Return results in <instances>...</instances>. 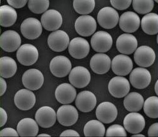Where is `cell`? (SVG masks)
Wrapping results in <instances>:
<instances>
[{
	"label": "cell",
	"instance_id": "9",
	"mask_svg": "<svg viewBox=\"0 0 158 137\" xmlns=\"http://www.w3.org/2000/svg\"><path fill=\"white\" fill-rule=\"evenodd\" d=\"M20 30L25 38L28 40H35L42 34V25L37 18H28L22 22Z\"/></svg>",
	"mask_w": 158,
	"mask_h": 137
},
{
	"label": "cell",
	"instance_id": "39",
	"mask_svg": "<svg viewBox=\"0 0 158 137\" xmlns=\"http://www.w3.org/2000/svg\"><path fill=\"white\" fill-rule=\"evenodd\" d=\"M7 2L13 8H22L27 3V0H8Z\"/></svg>",
	"mask_w": 158,
	"mask_h": 137
},
{
	"label": "cell",
	"instance_id": "38",
	"mask_svg": "<svg viewBox=\"0 0 158 137\" xmlns=\"http://www.w3.org/2000/svg\"><path fill=\"white\" fill-rule=\"evenodd\" d=\"M112 6L118 10L127 9L131 5V0H111L110 1Z\"/></svg>",
	"mask_w": 158,
	"mask_h": 137
},
{
	"label": "cell",
	"instance_id": "28",
	"mask_svg": "<svg viewBox=\"0 0 158 137\" xmlns=\"http://www.w3.org/2000/svg\"><path fill=\"white\" fill-rule=\"evenodd\" d=\"M144 98L140 94L132 92L125 96L123 105L125 109L130 112H138L143 107Z\"/></svg>",
	"mask_w": 158,
	"mask_h": 137
},
{
	"label": "cell",
	"instance_id": "17",
	"mask_svg": "<svg viewBox=\"0 0 158 137\" xmlns=\"http://www.w3.org/2000/svg\"><path fill=\"white\" fill-rule=\"evenodd\" d=\"M134 58L138 66L142 67H148L154 64L156 54L151 47L147 45H143L135 50Z\"/></svg>",
	"mask_w": 158,
	"mask_h": 137
},
{
	"label": "cell",
	"instance_id": "34",
	"mask_svg": "<svg viewBox=\"0 0 158 137\" xmlns=\"http://www.w3.org/2000/svg\"><path fill=\"white\" fill-rule=\"evenodd\" d=\"M144 111L151 118H158V98L151 96L144 102Z\"/></svg>",
	"mask_w": 158,
	"mask_h": 137
},
{
	"label": "cell",
	"instance_id": "26",
	"mask_svg": "<svg viewBox=\"0 0 158 137\" xmlns=\"http://www.w3.org/2000/svg\"><path fill=\"white\" fill-rule=\"evenodd\" d=\"M55 96L57 101L61 104H71L76 99V91L73 85L63 83L58 86L56 88Z\"/></svg>",
	"mask_w": 158,
	"mask_h": 137
},
{
	"label": "cell",
	"instance_id": "43",
	"mask_svg": "<svg viewBox=\"0 0 158 137\" xmlns=\"http://www.w3.org/2000/svg\"><path fill=\"white\" fill-rule=\"evenodd\" d=\"M60 136H80V135L73 130H67L63 131L60 135Z\"/></svg>",
	"mask_w": 158,
	"mask_h": 137
},
{
	"label": "cell",
	"instance_id": "4",
	"mask_svg": "<svg viewBox=\"0 0 158 137\" xmlns=\"http://www.w3.org/2000/svg\"><path fill=\"white\" fill-rule=\"evenodd\" d=\"M99 25L103 28L112 29L117 26L119 20L118 12L112 7L102 8L97 15Z\"/></svg>",
	"mask_w": 158,
	"mask_h": 137
},
{
	"label": "cell",
	"instance_id": "44",
	"mask_svg": "<svg viewBox=\"0 0 158 137\" xmlns=\"http://www.w3.org/2000/svg\"><path fill=\"white\" fill-rule=\"evenodd\" d=\"M0 84H1V89H0V96H2L6 92V83L5 80L3 78H0Z\"/></svg>",
	"mask_w": 158,
	"mask_h": 137
},
{
	"label": "cell",
	"instance_id": "31",
	"mask_svg": "<svg viewBox=\"0 0 158 137\" xmlns=\"http://www.w3.org/2000/svg\"><path fill=\"white\" fill-rule=\"evenodd\" d=\"M17 19L16 10L10 6L3 5L0 7V24L3 27L13 25Z\"/></svg>",
	"mask_w": 158,
	"mask_h": 137
},
{
	"label": "cell",
	"instance_id": "36",
	"mask_svg": "<svg viewBox=\"0 0 158 137\" xmlns=\"http://www.w3.org/2000/svg\"><path fill=\"white\" fill-rule=\"evenodd\" d=\"M49 0H30L28 2L29 10L35 14L44 13L49 8Z\"/></svg>",
	"mask_w": 158,
	"mask_h": 137
},
{
	"label": "cell",
	"instance_id": "21",
	"mask_svg": "<svg viewBox=\"0 0 158 137\" xmlns=\"http://www.w3.org/2000/svg\"><path fill=\"white\" fill-rule=\"evenodd\" d=\"M42 26L48 31H56L62 24V14L56 10H49L41 17Z\"/></svg>",
	"mask_w": 158,
	"mask_h": 137
},
{
	"label": "cell",
	"instance_id": "16",
	"mask_svg": "<svg viewBox=\"0 0 158 137\" xmlns=\"http://www.w3.org/2000/svg\"><path fill=\"white\" fill-rule=\"evenodd\" d=\"M129 79L132 86L137 89L146 88L151 83L150 72L143 67H137L131 72Z\"/></svg>",
	"mask_w": 158,
	"mask_h": 137
},
{
	"label": "cell",
	"instance_id": "41",
	"mask_svg": "<svg viewBox=\"0 0 158 137\" xmlns=\"http://www.w3.org/2000/svg\"><path fill=\"white\" fill-rule=\"evenodd\" d=\"M148 135L149 136H158V123H155L149 127L148 130Z\"/></svg>",
	"mask_w": 158,
	"mask_h": 137
},
{
	"label": "cell",
	"instance_id": "22",
	"mask_svg": "<svg viewBox=\"0 0 158 137\" xmlns=\"http://www.w3.org/2000/svg\"><path fill=\"white\" fill-rule=\"evenodd\" d=\"M57 114L49 106H42L35 113V121L39 126L44 128L52 127L56 123Z\"/></svg>",
	"mask_w": 158,
	"mask_h": 137
},
{
	"label": "cell",
	"instance_id": "33",
	"mask_svg": "<svg viewBox=\"0 0 158 137\" xmlns=\"http://www.w3.org/2000/svg\"><path fill=\"white\" fill-rule=\"evenodd\" d=\"M95 6L94 0H74L73 7L74 10L79 14L88 15L91 13Z\"/></svg>",
	"mask_w": 158,
	"mask_h": 137
},
{
	"label": "cell",
	"instance_id": "13",
	"mask_svg": "<svg viewBox=\"0 0 158 137\" xmlns=\"http://www.w3.org/2000/svg\"><path fill=\"white\" fill-rule=\"evenodd\" d=\"M118 110L116 106L110 102H103L97 108L96 116L101 122L105 124L111 123L116 119Z\"/></svg>",
	"mask_w": 158,
	"mask_h": 137
},
{
	"label": "cell",
	"instance_id": "10",
	"mask_svg": "<svg viewBox=\"0 0 158 137\" xmlns=\"http://www.w3.org/2000/svg\"><path fill=\"white\" fill-rule=\"evenodd\" d=\"M43 74L38 69H30L24 72L22 76V83L25 88L30 91H37L44 84Z\"/></svg>",
	"mask_w": 158,
	"mask_h": 137
},
{
	"label": "cell",
	"instance_id": "30",
	"mask_svg": "<svg viewBox=\"0 0 158 137\" xmlns=\"http://www.w3.org/2000/svg\"><path fill=\"white\" fill-rule=\"evenodd\" d=\"M17 64L15 60L10 57L0 58V75L3 78H10L16 74Z\"/></svg>",
	"mask_w": 158,
	"mask_h": 137
},
{
	"label": "cell",
	"instance_id": "18",
	"mask_svg": "<svg viewBox=\"0 0 158 137\" xmlns=\"http://www.w3.org/2000/svg\"><path fill=\"white\" fill-rule=\"evenodd\" d=\"M112 71L118 76H125L133 69L132 59L127 55L120 54L115 56L111 62Z\"/></svg>",
	"mask_w": 158,
	"mask_h": 137
},
{
	"label": "cell",
	"instance_id": "25",
	"mask_svg": "<svg viewBox=\"0 0 158 137\" xmlns=\"http://www.w3.org/2000/svg\"><path fill=\"white\" fill-rule=\"evenodd\" d=\"M111 67V59L105 54H96L90 60V67L97 74H105Z\"/></svg>",
	"mask_w": 158,
	"mask_h": 137
},
{
	"label": "cell",
	"instance_id": "11",
	"mask_svg": "<svg viewBox=\"0 0 158 137\" xmlns=\"http://www.w3.org/2000/svg\"><path fill=\"white\" fill-rule=\"evenodd\" d=\"M21 42L20 35L14 30H7L0 37V47L7 52H13L19 49Z\"/></svg>",
	"mask_w": 158,
	"mask_h": 137
},
{
	"label": "cell",
	"instance_id": "29",
	"mask_svg": "<svg viewBox=\"0 0 158 137\" xmlns=\"http://www.w3.org/2000/svg\"><path fill=\"white\" fill-rule=\"evenodd\" d=\"M141 27L146 34L156 35L158 32V15L154 13L146 14L142 18Z\"/></svg>",
	"mask_w": 158,
	"mask_h": 137
},
{
	"label": "cell",
	"instance_id": "27",
	"mask_svg": "<svg viewBox=\"0 0 158 137\" xmlns=\"http://www.w3.org/2000/svg\"><path fill=\"white\" fill-rule=\"evenodd\" d=\"M17 131L20 136H36L39 133L38 123L31 118H23L19 121Z\"/></svg>",
	"mask_w": 158,
	"mask_h": 137
},
{
	"label": "cell",
	"instance_id": "3",
	"mask_svg": "<svg viewBox=\"0 0 158 137\" xmlns=\"http://www.w3.org/2000/svg\"><path fill=\"white\" fill-rule=\"evenodd\" d=\"M113 44L112 36L105 31H98L94 34L91 38L93 49L99 53H105L110 50Z\"/></svg>",
	"mask_w": 158,
	"mask_h": 137
},
{
	"label": "cell",
	"instance_id": "19",
	"mask_svg": "<svg viewBox=\"0 0 158 137\" xmlns=\"http://www.w3.org/2000/svg\"><path fill=\"white\" fill-rule=\"evenodd\" d=\"M119 26L122 31L131 34L136 32L140 25L138 14L132 11L123 13L119 18Z\"/></svg>",
	"mask_w": 158,
	"mask_h": 137
},
{
	"label": "cell",
	"instance_id": "35",
	"mask_svg": "<svg viewBox=\"0 0 158 137\" xmlns=\"http://www.w3.org/2000/svg\"><path fill=\"white\" fill-rule=\"evenodd\" d=\"M132 3L134 10L141 14H148L153 10L154 6L152 0H134Z\"/></svg>",
	"mask_w": 158,
	"mask_h": 137
},
{
	"label": "cell",
	"instance_id": "14",
	"mask_svg": "<svg viewBox=\"0 0 158 137\" xmlns=\"http://www.w3.org/2000/svg\"><path fill=\"white\" fill-rule=\"evenodd\" d=\"M14 103L19 110H29L34 107L36 103L35 95L29 89H20L15 95Z\"/></svg>",
	"mask_w": 158,
	"mask_h": 137
},
{
	"label": "cell",
	"instance_id": "15",
	"mask_svg": "<svg viewBox=\"0 0 158 137\" xmlns=\"http://www.w3.org/2000/svg\"><path fill=\"white\" fill-rule=\"evenodd\" d=\"M57 119L59 123L64 127L74 125L78 119V112L73 106L64 104L58 109Z\"/></svg>",
	"mask_w": 158,
	"mask_h": 137
},
{
	"label": "cell",
	"instance_id": "7",
	"mask_svg": "<svg viewBox=\"0 0 158 137\" xmlns=\"http://www.w3.org/2000/svg\"><path fill=\"white\" fill-rule=\"evenodd\" d=\"M69 80L71 85L77 88L86 87L90 83L91 74L89 71L82 66L74 67L69 75Z\"/></svg>",
	"mask_w": 158,
	"mask_h": 137
},
{
	"label": "cell",
	"instance_id": "24",
	"mask_svg": "<svg viewBox=\"0 0 158 137\" xmlns=\"http://www.w3.org/2000/svg\"><path fill=\"white\" fill-rule=\"evenodd\" d=\"M137 38L132 34H123L120 35L116 41V47L118 51L123 55L133 54L137 48Z\"/></svg>",
	"mask_w": 158,
	"mask_h": 137
},
{
	"label": "cell",
	"instance_id": "42",
	"mask_svg": "<svg viewBox=\"0 0 158 137\" xmlns=\"http://www.w3.org/2000/svg\"><path fill=\"white\" fill-rule=\"evenodd\" d=\"M0 115H1V123H0V127H2L6 123L8 116L6 111L2 108H0Z\"/></svg>",
	"mask_w": 158,
	"mask_h": 137
},
{
	"label": "cell",
	"instance_id": "2",
	"mask_svg": "<svg viewBox=\"0 0 158 137\" xmlns=\"http://www.w3.org/2000/svg\"><path fill=\"white\" fill-rule=\"evenodd\" d=\"M50 71L57 78H64L68 75L72 69L70 60L63 55L54 57L50 62Z\"/></svg>",
	"mask_w": 158,
	"mask_h": 137
},
{
	"label": "cell",
	"instance_id": "6",
	"mask_svg": "<svg viewBox=\"0 0 158 137\" xmlns=\"http://www.w3.org/2000/svg\"><path fill=\"white\" fill-rule=\"evenodd\" d=\"M69 37L66 32L63 30H56L51 33L47 38L50 49L57 52L65 50L69 44Z\"/></svg>",
	"mask_w": 158,
	"mask_h": 137
},
{
	"label": "cell",
	"instance_id": "45",
	"mask_svg": "<svg viewBox=\"0 0 158 137\" xmlns=\"http://www.w3.org/2000/svg\"><path fill=\"white\" fill-rule=\"evenodd\" d=\"M157 84H158V81H157L156 83V84H155V92H156V95H158V93H157Z\"/></svg>",
	"mask_w": 158,
	"mask_h": 137
},
{
	"label": "cell",
	"instance_id": "8",
	"mask_svg": "<svg viewBox=\"0 0 158 137\" xmlns=\"http://www.w3.org/2000/svg\"><path fill=\"white\" fill-rule=\"evenodd\" d=\"M97 22L95 19L90 15H82L75 22L76 32L82 37H89L96 31Z\"/></svg>",
	"mask_w": 158,
	"mask_h": 137
},
{
	"label": "cell",
	"instance_id": "1",
	"mask_svg": "<svg viewBox=\"0 0 158 137\" xmlns=\"http://www.w3.org/2000/svg\"><path fill=\"white\" fill-rule=\"evenodd\" d=\"M17 57L19 62L23 66H30L34 64L39 58L37 49L31 44H23L18 49Z\"/></svg>",
	"mask_w": 158,
	"mask_h": 137
},
{
	"label": "cell",
	"instance_id": "46",
	"mask_svg": "<svg viewBox=\"0 0 158 137\" xmlns=\"http://www.w3.org/2000/svg\"><path fill=\"white\" fill-rule=\"evenodd\" d=\"M132 136H142V137H144L145 136L144 135H141V134H137V133H136V134H135V135H133Z\"/></svg>",
	"mask_w": 158,
	"mask_h": 137
},
{
	"label": "cell",
	"instance_id": "47",
	"mask_svg": "<svg viewBox=\"0 0 158 137\" xmlns=\"http://www.w3.org/2000/svg\"><path fill=\"white\" fill-rule=\"evenodd\" d=\"M38 136H48V137H50L51 135H47V134H45V133H43V134H40V135H39Z\"/></svg>",
	"mask_w": 158,
	"mask_h": 137
},
{
	"label": "cell",
	"instance_id": "37",
	"mask_svg": "<svg viewBox=\"0 0 158 137\" xmlns=\"http://www.w3.org/2000/svg\"><path fill=\"white\" fill-rule=\"evenodd\" d=\"M106 136H127V133L122 126L113 125L108 128Z\"/></svg>",
	"mask_w": 158,
	"mask_h": 137
},
{
	"label": "cell",
	"instance_id": "23",
	"mask_svg": "<svg viewBox=\"0 0 158 137\" xmlns=\"http://www.w3.org/2000/svg\"><path fill=\"white\" fill-rule=\"evenodd\" d=\"M75 104L79 110L83 113H88L95 108L97 98L91 91H83L77 95Z\"/></svg>",
	"mask_w": 158,
	"mask_h": 137
},
{
	"label": "cell",
	"instance_id": "40",
	"mask_svg": "<svg viewBox=\"0 0 158 137\" xmlns=\"http://www.w3.org/2000/svg\"><path fill=\"white\" fill-rule=\"evenodd\" d=\"M18 131L12 128H6L0 131V136H19Z\"/></svg>",
	"mask_w": 158,
	"mask_h": 137
},
{
	"label": "cell",
	"instance_id": "20",
	"mask_svg": "<svg viewBox=\"0 0 158 137\" xmlns=\"http://www.w3.org/2000/svg\"><path fill=\"white\" fill-rule=\"evenodd\" d=\"M89 44L88 42L83 38L76 37L69 44L68 50L70 55L76 59L85 58L89 52Z\"/></svg>",
	"mask_w": 158,
	"mask_h": 137
},
{
	"label": "cell",
	"instance_id": "5",
	"mask_svg": "<svg viewBox=\"0 0 158 137\" xmlns=\"http://www.w3.org/2000/svg\"><path fill=\"white\" fill-rule=\"evenodd\" d=\"M110 93L115 98H122L129 94L131 86L129 81L123 76H116L108 83Z\"/></svg>",
	"mask_w": 158,
	"mask_h": 137
},
{
	"label": "cell",
	"instance_id": "32",
	"mask_svg": "<svg viewBox=\"0 0 158 137\" xmlns=\"http://www.w3.org/2000/svg\"><path fill=\"white\" fill-rule=\"evenodd\" d=\"M85 136H103L105 134V128L99 120L89 121L84 127Z\"/></svg>",
	"mask_w": 158,
	"mask_h": 137
},
{
	"label": "cell",
	"instance_id": "12",
	"mask_svg": "<svg viewBox=\"0 0 158 137\" xmlns=\"http://www.w3.org/2000/svg\"><path fill=\"white\" fill-rule=\"evenodd\" d=\"M146 125L144 116L137 112H131L126 115L123 119V126L125 130L132 134L139 133Z\"/></svg>",
	"mask_w": 158,
	"mask_h": 137
}]
</instances>
